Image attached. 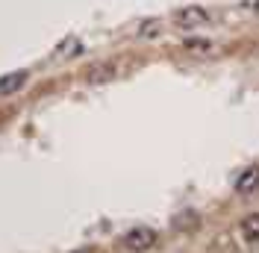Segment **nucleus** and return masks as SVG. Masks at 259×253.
Segmentation results:
<instances>
[{
  "label": "nucleus",
  "instance_id": "6",
  "mask_svg": "<svg viewBox=\"0 0 259 253\" xmlns=\"http://www.w3.org/2000/svg\"><path fill=\"white\" fill-rule=\"evenodd\" d=\"M112 74H115L112 65H97V68L89 71V79H92V82H106V79H112Z\"/></svg>",
  "mask_w": 259,
  "mask_h": 253
},
{
  "label": "nucleus",
  "instance_id": "1",
  "mask_svg": "<svg viewBox=\"0 0 259 253\" xmlns=\"http://www.w3.org/2000/svg\"><path fill=\"white\" fill-rule=\"evenodd\" d=\"M127 250H133V253H145V250H150L153 244H156V233L150 230V227H133L127 236H124V241H121Z\"/></svg>",
  "mask_w": 259,
  "mask_h": 253
},
{
  "label": "nucleus",
  "instance_id": "2",
  "mask_svg": "<svg viewBox=\"0 0 259 253\" xmlns=\"http://www.w3.org/2000/svg\"><path fill=\"white\" fill-rule=\"evenodd\" d=\"M174 21H177L180 27H203L206 21H209V15L200 9V6H189V9H180L177 15H174Z\"/></svg>",
  "mask_w": 259,
  "mask_h": 253
},
{
  "label": "nucleus",
  "instance_id": "7",
  "mask_svg": "<svg viewBox=\"0 0 259 253\" xmlns=\"http://www.w3.org/2000/svg\"><path fill=\"white\" fill-rule=\"evenodd\" d=\"M74 253H89V250H74Z\"/></svg>",
  "mask_w": 259,
  "mask_h": 253
},
{
  "label": "nucleus",
  "instance_id": "3",
  "mask_svg": "<svg viewBox=\"0 0 259 253\" xmlns=\"http://www.w3.org/2000/svg\"><path fill=\"white\" fill-rule=\"evenodd\" d=\"M259 189V165H250V168H244L239 180H236V191L239 194H253Z\"/></svg>",
  "mask_w": 259,
  "mask_h": 253
},
{
  "label": "nucleus",
  "instance_id": "4",
  "mask_svg": "<svg viewBox=\"0 0 259 253\" xmlns=\"http://www.w3.org/2000/svg\"><path fill=\"white\" fill-rule=\"evenodd\" d=\"M239 230H242V238L244 241H259V212H250V215H244L242 224H239Z\"/></svg>",
  "mask_w": 259,
  "mask_h": 253
},
{
  "label": "nucleus",
  "instance_id": "5",
  "mask_svg": "<svg viewBox=\"0 0 259 253\" xmlns=\"http://www.w3.org/2000/svg\"><path fill=\"white\" fill-rule=\"evenodd\" d=\"M24 82H27V71H12V74H6V77L0 79V97L18 92Z\"/></svg>",
  "mask_w": 259,
  "mask_h": 253
}]
</instances>
